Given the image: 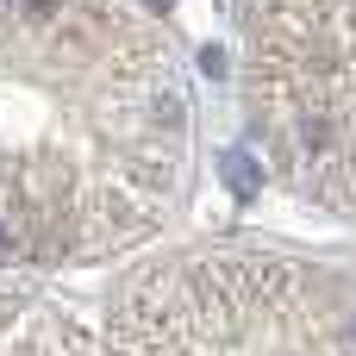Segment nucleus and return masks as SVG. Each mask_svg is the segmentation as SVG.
Returning a JSON list of instances; mask_svg holds the SVG:
<instances>
[{"label":"nucleus","mask_w":356,"mask_h":356,"mask_svg":"<svg viewBox=\"0 0 356 356\" xmlns=\"http://www.w3.org/2000/svg\"><path fill=\"white\" fill-rule=\"evenodd\" d=\"M225 181H232L238 194H250V181H257V175H250V156H238V150H232V156H225Z\"/></svg>","instance_id":"obj_5"},{"label":"nucleus","mask_w":356,"mask_h":356,"mask_svg":"<svg viewBox=\"0 0 356 356\" xmlns=\"http://www.w3.org/2000/svg\"><path fill=\"white\" fill-rule=\"evenodd\" d=\"M244 31L282 163L356 200V0H244Z\"/></svg>","instance_id":"obj_3"},{"label":"nucleus","mask_w":356,"mask_h":356,"mask_svg":"<svg viewBox=\"0 0 356 356\" xmlns=\"http://www.w3.org/2000/svg\"><path fill=\"white\" fill-rule=\"evenodd\" d=\"M113 356H356V294L282 257H188L131 294Z\"/></svg>","instance_id":"obj_2"},{"label":"nucleus","mask_w":356,"mask_h":356,"mask_svg":"<svg viewBox=\"0 0 356 356\" xmlns=\"http://www.w3.org/2000/svg\"><path fill=\"white\" fill-rule=\"evenodd\" d=\"M181 113L125 0H0V263L138 238L175 188Z\"/></svg>","instance_id":"obj_1"},{"label":"nucleus","mask_w":356,"mask_h":356,"mask_svg":"<svg viewBox=\"0 0 356 356\" xmlns=\"http://www.w3.org/2000/svg\"><path fill=\"white\" fill-rule=\"evenodd\" d=\"M0 356H94V338L50 307L0 300Z\"/></svg>","instance_id":"obj_4"}]
</instances>
